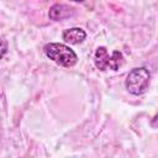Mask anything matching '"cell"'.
<instances>
[{
    "mask_svg": "<svg viewBox=\"0 0 158 158\" xmlns=\"http://www.w3.org/2000/svg\"><path fill=\"white\" fill-rule=\"evenodd\" d=\"M43 51H44V54L51 60H53L54 63L64 68H70L75 65L78 62L77 53L69 46L63 43H57V42L47 43L43 47Z\"/></svg>",
    "mask_w": 158,
    "mask_h": 158,
    "instance_id": "1",
    "label": "cell"
},
{
    "mask_svg": "<svg viewBox=\"0 0 158 158\" xmlns=\"http://www.w3.org/2000/svg\"><path fill=\"white\" fill-rule=\"evenodd\" d=\"M149 80H151V74L147 68L144 67L133 68L130 70V73L126 77L125 86L130 94L135 96H139L147 91Z\"/></svg>",
    "mask_w": 158,
    "mask_h": 158,
    "instance_id": "2",
    "label": "cell"
},
{
    "mask_svg": "<svg viewBox=\"0 0 158 158\" xmlns=\"http://www.w3.org/2000/svg\"><path fill=\"white\" fill-rule=\"evenodd\" d=\"M94 63L95 67L100 70H118L121 65L123 64V56L120 51H114L111 54H109L107 49L105 47H98L95 56H94Z\"/></svg>",
    "mask_w": 158,
    "mask_h": 158,
    "instance_id": "3",
    "label": "cell"
},
{
    "mask_svg": "<svg viewBox=\"0 0 158 158\" xmlns=\"http://www.w3.org/2000/svg\"><path fill=\"white\" fill-rule=\"evenodd\" d=\"M73 15H74V9L70 7V6L63 5V4H56V5H53L49 9V12H48L49 19L51 20H54V21H60V20L68 19V17H70Z\"/></svg>",
    "mask_w": 158,
    "mask_h": 158,
    "instance_id": "4",
    "label": "cell"
},
{
    "mask_svg": "<svg viewBox=\"0 0 158 158\" xmlns=\"http://www.w3.org/2000/svg\"><path fill=\"white\" fill-rule=\"evenodd\" d=\"M85 37H86V33L80 27H72V28L64 30L62 33V38L64 40V42L69 44H79L85 40Z\"/></svg>",
    "mask_w": 158,
    "mask_h": 158,
    "instance_id": "5",
    "label": "cell"
},
{
    "mask_svg": "<svg viewBox=\"0 0 158 158\" xmlns=\"http://www.w3.org/2000/svg\"><path fill=\"white\" fill-rule=\"evenodd\" d=\"M151 125H152V127L158 128V114H156V115H154V117H153V118H152V121H151Z\"/></svg>",
    "mask_w": 158,
    "mask_h": 158,
    "instance_id": "6",
    "label": "cell"
},
{
    "mask_svg": "<svg viewBox=\"0 0 158 158\" xmlns=\"http://www.w3.org/2000/svg\"><path fill=\"white\" fill-rule=\"evenodd\" d=\"M5 52H6V42H5V40H2V51H1V57H4Z\"/></svg>",
    "mask_w": 158,
    "mask_h": 158,
    "instance_id": "7",
    "label": "cell"
},
{
    "mask_svg": "<svg viewBox=\"0 0 158 158\" xmlns=\"http://www.w3.org/2000/svg\"><path fill=\"white\" fill-rule=\"evenodd\" d=\"M72 1H74V2H84L85 0H72Z\"/></svg>",
    "mask_w": 158,
    "mask_h": 158,
    "instance_id": "8",
    "label": "cell"
}]
</instances>
